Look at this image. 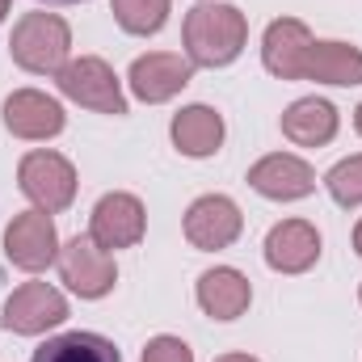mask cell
Instances as JSON below:
<instances>
[{
    "mask_svg": "<svg viewBox=\"0 0 362 362\" xmlns=\"http://www.w3.org/2000/svg\"><path fill=\"white\" fill-rule=\"evenodd\" d=\"M249 25L232 4H198L185 13V55L198 68H223L245 51Z\"/></svg>",
    "mask_w": 362,
    "mask_h": 362,
    "instance_id": "obj_1",
    "label": "cell"
},
{
    "mask_svg": "<svg viewBox=\"0 0 362 362\" xmlns=\"http://www.w3.org/2000/svg\"><path fill=\"white\" fill-rule=\"evenodd\" d=\"M68 47H72V30L55 13H25L8 38L13 59L25 72H59L68 59Z\"/></svg>",
    "mask_w": 362,
    "mask_h": 362,
    "instance_id": "obj_2",
    "label": "cell"
},
{
    "mask_svg": "<svg viewBox=\"0 0 362 362\" xmlns=\"http://www.w3.org/2000/svg\"><path fill=\"white\" fill-rule=\"evenodd\" d=\"M17 181H21L25 198L47 215L72 206V198H76V169L59 152H30L17 169Z\"/></svg>",
    "mask_w": 362,
    "mask_h": 362,
    "instance_id": "obj_3",
    "label": "cell"
},
{
    "mask_svg": "<svg viewBox=\"0 0 362 362\" xmlns=\"http://www.w3.org/2000/svg\"><path fill=\"white\" fill-rule=\"evenodd\" d=\"M59 89H64V97L89 105L97 114H127V97H122L118 76L110 72L105 59L85 55V59L64 64V68H59Z\"/></svg>",
    "mask_w": 362,
    "mask_h": 362,
    "instance_id": "obj_4",
    "label": "cell"
},
{
    "mask_svg": "<svg viewBox=\"0 0 362 362\" xmlns=\"http://www.w3.org/2000/svg\"><path fill=\"white\" fill-rule=\"evenodd\" d=\"M59 274L81 299H101L105 291H114V278H118L114 257L93 236H72L59 249Z\"/></svg>",
    "mask_w": 362,
    "mask_h": 362,
    "instance_id": "obj_5",
    "label": "cell"
},
{
    "mask_svg": "<svg viewBox=\"0 0 362 362\" xmlns=\"http://www.w3.org/2000/svg\"><path fill=\"white\" fill-rule=\"evenodd\" d=\"M4 257L17 270H47L59 257V236L47 211H25L13 215V223L4 228Z\"/></svg>",
    "mask_w": 362,
    "mask_h": 362,
    "instance_id": "obj_6",
    "label": "cell"
},
{
    "mask_svg": "<svg viewBox=\"0 0 362 362\" xmlns=\"http://www.w3.org/2000/svg\"><path fill=\"white\" fill-rule=\"evenodd\" d=\"M64 320H68V299L55 286H47V282H25L4 303V329L8 333H25L30 337V333L55 329Z\"/></svg>",
    "mask_w": 362,
    "mask_h": 362,
    "instance_id": "obj_7",
    "label": "cell"
},
{
    "mask_svg": "<svg viewBox=\"0 0 362 362\" xmlns=\"http://www.w3.org/2000/svg\"><path fill=\"white\" fill-rule=\"evenodd\" d=\"M240 228H245L240 206L232 198H223V194H206L185 211V240L194 249H206V253L228 249L240 236Z\"/></svg>",
    "mask_w": 362,
    "mask_h": 362,
    "instance_id": "obj_8",
    "label": "cell"
},
{
    "mask_svg": "<svg viewBox=\"0 0 362 362\" xmlns=\"http://www.w3.org/2000/svg\"><path fill=\"white\" fill-rule=\"evenodd\" d=\"M144 228H148V215L135 194H105L93 206L89 236L101 249H131L144 240Z\"/></svg>",
    "mask_w": 362,
    "mask_h": 362,
    "instance_id": "obj_9",
    "label": "cell"
},
{
    "mask_svg": "<svg viewBox=\"0 0 362 362\" xmlns=\"http://www.w3.org/2000/svg\"><path fill=\"white\" fill-rule=\"evenodd\" d=\"M189 76H194V64L181 55H169V51H152V55H139L131 64V89L148 105L177 97L189 85Z\"/></svg>",
    "mask_w": 362,
    "mask_h": 362,
    "instance_id": "obj_10",
    "label": "cell"
},
{
    "mask_svg": "<svg viewBox=\"0 0 362 362\" xmlns=\"http://www.w3.org/2000/svg\"><path fill=\"white\" fill-rule=\"evenodd\" d=\"M4 127L17 139H51L64 131V110L38 89H21L4 101Z\"/></svg>",
    "mask_w": 362,
    "mask_h": 362,
    "instance_id": "obj_11",
    "label": "cell"
},
{
    "mask_svg": "<svg viewBox=\"0 0 362 362\" xmlns=\"http://www.w3.org/2000/svg\"><path fill=\"white\" fill-rule=\"evenodd\" d=\"M249 185L266 198H278V202H291V198H303L316 189V173L299 160V156H286V152H274L266 160H257L249 169Z\"/></svg>",
    "mask_w": 362,
    "mask_h": 362,
    "instance_id": "obj_12",
    "label": "cell"
},
{
    "mask_svg": "<svg viewBox=\"0 0 362 362\" xmlns=\"http://www.w3.org/2000/svg\"><path fill=\"white\" fill-rule=\"evenodd\" d=\"M316 257H320V236L303 219H286V223H278L266 236V262H270L274 270L303 274L316 266Z\"/></svg>",
    "mask_w": 362,
    "mask_h": 362,
    "instance_id": "obj_13",
    "label": "cell"
},
{
    "mask_svg": "<svg viewBox=\"0 0 362 362\" xmlns=\"http://www.w3.org/2000/svg\"><path fill=\"white\" fill-rule=\"evenodd\" d=\"M308 47H312V34L303 21L295 17H282L266 30V42H262V59L278 81H295L303 76V59H308Z\"/></svg>",
    "mask_w": 362,
    "mask_h": 362,
    "instance_id": "obj_14",
    "label": "cell"
},
{
    "mask_svg": "<svg viewBox=\"0 0 362 362\" xmlns=\"http://www.w3.org/2000/svg\"><path fill=\"white\" fill-rule=\"evenodd\" d=\"M253 291H249V278L232 266H219V270H206L198 278V303L206 316L215 320H236L245 308H249Z\"/></svg>",
    "mask_w": 362,
    "mask_h": 362,
    "instance_id": "obj_15",
    "label": "cell"
},
{
    "mask_svg": "<svg viewBox=\"0 0 362 362\" xmlns=\"http://www.w3.org/2000/svg\"><path fill=\"white\" fill-rule=\"evenodd\" d=\"M282 135L299 148H320L337 135V110L320 97H303L282 114Z\"/></svg>",
    "mask_w": 362,
    "mask_h": 362,
    "instance_id": "obj_16",
    "label": "cell"
},
{
    "mask_svg": "<svg viewBox=\"0 0 362 362\" xmlns=\"http://www.w3.org/2000/svg\"><path fill=\"white\" fill-rule=\"evenodd\" d=\"M303 76L325 85H362V51L346 42H312L303 59Z\"/></svg>",
    "mask_w": 362,
    "mask_h": 362,
    "instance_id": "obj_17",
    "label": "cell"
},
{
    "mask_svg": "<svg viewBox=\"0 0 362 362\" xmlns=\"http://www.w3.org/2000/svg\"><path fill=\"white\" fill-rule=\"evenodd\" d=\"M173 144L181 156H211L223 144V118L211 105H185L173 118Z\"/></svg>",
    "mask_w": 362,
    "mask_h": 362,
    "instance_id": "obj_18",
    "label": "cell"
},
{
    "mask_svg": "<svg viewBox=\"0 0 362 362\" xmlns=\"http://www.w3.org/2000/svg\"><path fill=\"white\" fill-rule=\"evenodd\" d=\"M34 362H122V354L114 350V341H105L97 333H64V337H51L47 346H38Z\"/></svg>",
    "mask_w": 362,
    "mask_h": 362,
    "instance_id": "obj_19",
    "label": "cell"
},
{
    "mask_svg": "<svg viewBox=\"0 0 362 362\" xmlns=\"http://www.w3.org/2000/svg\"><path fill=\"white\" fill-rule=\"evenodd\" d=\"M114 17L127 34H156L169 17V0H114Z\"/></svg>",
    "mask_w": 362,
    "mask_h": 362,
    "instance_id": "obj_20",
    "label": "cell"
},
{
    "mask_svg": "<svg viewBox=\"0 0 362 362\" xmlns=\"http://www.w3.org/2000/svg\"><path fill=\"white\" fill-rule=\"evenodd\" d=\"M325 185H329V194H333L341 206H358L362 202V156L341 160V165L325 177Z\"/></svg>",
    "mask_w": 362,
    "mask_h": 362,
    "instance_id": "obj_21",
    "label": "cell"
},
{
    "mask_svg": "<svg viewBox=\"0 0 362 362\" xmlns=\"http://www.w3.org/2000/svg\"><path fill=\"white\" fill-rule=\"evenodd\" d=\"M144 362H194V354L181 337H152L144 350Z\"/></svg>",
    "mask_w": 362,
    "mask_h": 362,
    "instance_id": "obj_22",
    "label": "cell"
},
{
    "mask_svg": "<svg viewBox=\"0 0 362 362\" xmlns=\"http://www.w3.org/2000/svg\"><path fill=\"white\" fill-rule=\"evenodd\" d=\"M215 362H257V358H249V354H223V358H215Z\"/></svg>",
    "mask_w": 362,
    "mask_h": 362,
    "instance_id": "obj_23",
    "label": "cell"
},
{
    "mask_svg": "<svg viewBox=\"0 0 362 362\" xmlns=\"http://www.w3.org/2000/svg\"><path fill=\"white\" fill-rule=\"evenodd\" d=\"M354 249L362 253V219H358V228H354Z\"/></svg>",
    "mask_w": 362,
    "mask_h": 362,
    "instance_id": "obj_24",
    "label": "cell"
},
{
    "mask_svg": "<svg viewBox=\"0 0 362 362\" xmlns=\"http://www.w3.org/2000/svg\"><path fill=\"white\" fill-rule=\"evenodd\" d=\"M354 127H358V135H362V105L354 110Z\"/></svg>",
    "mask_w": 362,
    "mask_h": 362,
    "instance_id": "obj_25",
    "label": "cell"
},
{
    "mask_svg": "<svg viewBox=\"0 0 362 362\" xmlns=\"http://www.w3.org/2000/svg\"><path fill=\"white\" fill-rule=\"evenodd\" d=\"M4 13H8V0H0V21H4Z\"/></svg>",
    "mask_w": 362,
    "mask_h": 362,
    "instance_id": "obj_26",
    "label": "cell"
},
{
    "mask_svg": "<svg viewBox=\"0 0 362 362\" xmlns=\"http://www.w3.org/2000/svg\"><path fill=\"white\" fill-rule=\"evenodd\" d=\"M47 4H81V0H47Z\"/></svg>",
    "mask_w": 362,
    "mask_h": 362,
    "instance_id": "obj_27",
    "label": "cell"
}]
</instances>
